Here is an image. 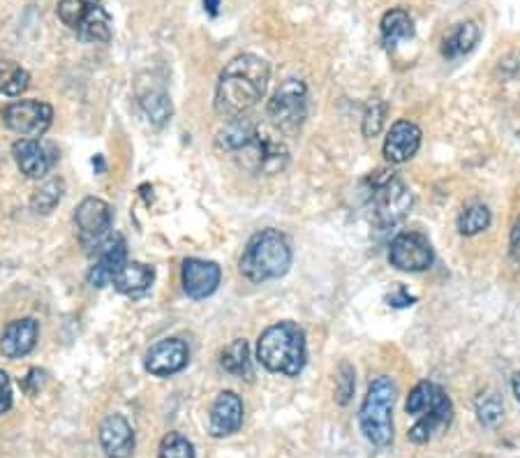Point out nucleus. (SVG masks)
Here are the masks:
<instances>
[{"label": "nucleus", "instance_id": "ddd939ff", "mask_svg": "<svg viewBox=\"0 0 520 458\" xmlns=\"http://www.w3.org/2000/svg\"><path fill=\"white\" fill-rule=\"evenodd\" d=\"M128 262V246L121 234H109L98 248L93 250V264L88 269V285L107 287L114 283L116 273Z\"/></svg>", "mask_w": 520, "mask_h": 458}, {"label": "nucleus", "instance_id": "6e6552de", "mask_svg": "<svg viewBox=\"0 0 520 458\" xmlns=\"http://www.w3.org/2000/svg\"><path fill=\"white\" fill-rule=\"evenodd\" d=\"M56 14L79 40L93 44L111 40V17L102 0H58Z\"/></svg>", "mask_w": 520, "mask_h": 458}, {"label": "nucleus", "instance_id": "e433bc0d", "mask_svg": "<svg viewBox=\"0 0 520 458\" xmlns=\"http://www.w3.org/2000/svg\"><path fill=\"white\" fill-rule=\"evenodd\" d=\"M202 3H204V10L211 14V17H218L222 0H202Z\"/></svg>", "mask_w": 520, "mask_h": 458}, {"label": "nucleus", "instance_id": "6ab92c4d", "mask_svg": "<svg viewBox=\"0 0 520 458\" xmlns=\"http://www.w3.org/2000/svg\"><path fill=\"white\" fill-rule=\"evenodd\" d=\"M421 146V128L412 121H396L384 139V158L393 165L412 160Z\"/></svg>", "mask_w": 520, "mask_h": 458}, {"label": "nucleus", "instance_id": "f03ea898", "mask_svg": "<svg viewBox=\"0 0 520 458\" xmlns=\"http://www.w3.org/2000/svg\"><path fill=\"white\" fill-rule=\"evenodd\" d=\"M220 151L234 155L243 169L252 174H276L285 169L289 160L287 146L252 123L250 118H234L215 137Z\"/></svg>", "mask_w": 520, "mask_h": 458}, {"label": "nucleus", "instance_id": "5701e85b", "mask_svg": "<svg viewBox=\"0 0 520 458\" xmlns=\"http://www.w3.org/2000/svg\"><path fill=\"white\" fill-rule=\"evenodd\" d=\"M481 38L479 26L474 21H465V24H458L453 31L444 38L442 42V56L449 58V61H456V58H463L470 54V51L477 47Z\"/></svg>", "mask_w": 520, "mask_h": 458}, {"label": "nucleus", "instance_id": "7ed1b4c3", "mask_svg": "<svg viewBox=\"0 0 520 458\" xmlns=\"http://www.w3.org/2000/svg\"><path fill=\"white\" fill-rule=\"evenodd\" d=\"M257 359L266 371L296 378L308 359L306 331L296 322H278L259 336Z\"/></svg>", "mask_w": 520, "mask_h": 458}, {"label": "nucleus", "instance_id": "dca6fc26", "mask_svg": "<svg viewBox=\"0 0 520 458\" xmlns=\"http://www.w3.org/2000/svg\"><path fill=\"white\" fill-rule=\"evenodd\" d=\"M243 401L234 391H222L208 412V431L213 438H227L243 426Z\"/></svg>", "mask_w": 520, "mask_h": 458}, {"label": "nucleus", "instance_id": "58836bf2", "mask_svg": "<svg viewBox=\"0 0 520 458\" xmlns=\"http://www.w3.org/2000/svg\"><path fill=\"white\" fill-rule=\"evenodd\" d=\"M511 389H514V396H516V401L520 403V373L516 375L514 382H511Z\"/></svg>", "mask_w": 520, "mask_h": 458}, {"label": "nucleus", "instance_id": "bb28decb", "mask_svg": "<svg viewBox=\"0 0 520 458\" xmlns=\"http://www.w3.org/2000/svg\"><path fill=\"white\" fill-rule=\"evenodd\" d=\"M63 195H65V181L63 179H49L47 183H42V186L33 192L31 209L35 213H42V216H47V213H51L58 204H61Z\"/></svg>", "mask_w": 520, "mask_h": 458}, {"label": "nucleus", "instance_id": "a878e982", "mask_svg": "<svg viewBox=\"0 0 520 458\" xmlns=\"http://www.w3.org/2000/svg\"><path fill=\"white\" fill-rule=\"evenodd\" d=\"M31 84V75L28 70L21 68L19 63L10 61V58H0V93L17 98Z\"/></svg>", "mask_w": 520, "mask_h": 458}, {"label": "nucleus", "instance_id": "0eeeda50", "mask_svg": "<svg viewBox=\"0 0 520 458\" xmlns=\"http://www.w3.org/2000/svg\"><path fill=\"white\" fill-rule=\"evenodd\" d=\"M398 387L386 375L370 382L368 394L359 410L361 433L375 447H389L393 442V403H396Z\"/></svg>", "mask_w": 520, "mask_h": 458}, {"label": "nucleus", "instance_id": "f3484780", "mask_svg": "<svg viewBox=\"0 0 520 458\" xmlns=\"http://www.w3.org/2000/svg\"><path fill=\"white\" fill-rule=\"evenodd\" d=\"M12 155L17 160L21 174L28 176V179H44L56 162V155L40 139H17L12 144Z\"/></svg>", "mask_w": 520, "mask_h": 458}, {"label": "nucleus", "instance_id": "473e14b6", "mask_svg": "<svg viewBox=\"0 0 520 458\" xmlns=\"http://www.w3.org/2000/svg\"><path fill=\"white\" fill-rule=\"evenodd\" d=\"M44 378H47V375H44V371H40V368H31L26 378L21 380V387H24V391H26L28 396H35L37 391L42 389Z\"/></svg>", "mask_w": 520, "mask_h": 458}, {"label": "nucleus", "instance_id": "b1692460", "mask_svg": "<svg viewBox=\"0 0 520 458\" xmlns=\"http://www.w3.org/2000/svg\"><path fill=\"white\" fill-rule=\"evenodd\" d=\"M139 107L155 128H162V125H167L169 118H172V100H169L165 88L160 86L144 88V91L139 93Z\"/></svg>", "mask_w": 520, "mask_h": 458}, {"label": "nucleus", "instance_id": "39448f33", "mask_svg": "<svg viewBox=\"0 0 520 458\" xmlns=\"http://www.w3.org/2000/svg\"><path fill=\"white\" fill-rule=\"evenodd\" d=\"M407 415L414 417V426L407 433L414 445H426L437 433L447 431L453 421V405L444 389L435 382H419L410 391L405 403Z\"/></svg>", "mask_w": 520, "mask_h": 458}, {"label": "nucleus", "instance_id": "9d476101", "mask_svg": "<svg viewBox=\"0 0 520 458\" xmlns=\"http://www.w3.org/2000/svg\"><path fill=\"white\" fill-rule=\"evenodd\" d=\"M114 211L100 197H86L74 211V227H77L79 243L88 253H93L100 243L111 234Z\"/></svg>", "mask_w": 520, "mask_h": 458}, {"label": "nucleus", "instance_id": "393cba45", "mask_svg": "<svg viewBox=\"0 0 520 458\" xmlns=\"http://www.w3.org/2000/svg\"><path fill=\"white\" fill-rule=\"evenodd\" d=\"M222 371L232 375V378L252 380V359H250V345L243 338H236L232 345L225 347L220 357Z\"/></svg>", "mask_w": 520, "mask_h": 458}, {"label": "nucleus", "instance_id": "2f4dec72", "mask_svg": "<svg viewBox=\"0 0 520 458\" xmlns=\"http://www.w3.org/2000/svg\"><path fill=\"white\" fill-rule=\"evenodd\" d=\"M384 118H386V105L380 100H373V105L366 109V116H363V135L366 137H377L384 128Z\"/></svg>", "mask_w": 520, "mask_h": 458}, {"label": "nucleus", "instance_id": "4be33fe9", "mask_svg": "<svg viewBox=\"0 0 520 458\" xmlns=\"http://www.w3.org/2000/svg\"><path fill=\"white\" fill-rule=\"evenodd\" d=\"M380 31H382V44L386 49H396L400 42L412 40L414 21L410 17V12L403 10V7H393V10H389L382 17Z\"/></svg>", "mask_w": 520, "mask_h": 458}, {"label": "nucleus", "instance_id": "2eb2a0df", "mask_svg": "<svg viewBox=\"0 0 520 458\" xmlns=\"http://www.w3.org/2000/svg\"><path fill=\"white\" fill-rule=\"evenodd\" d=\"M222 278V271L215 262L208 260H199V257H188L183 262L181 269V283H183V292L188 294L190 299H206L218 290Z\"/></svg>", "mask_w": 520, "mask_h": 458}, {"label": "nucleus", "instance_id": "f257e3e1", "mask_svg": "<svg viewBox=\"0 0 520 458\" xmlns=\"http://www.w3.org/2000/svg\"><path fill=\"white\" fill-rule=\"evenodd\" d=\"M269 81L271 68L262 56L241 54L232 58L220 72L215 88V112L227 121L243 118L262 102Z\"/></svg>", "mask_w": 520, "mask_h": 458}, {"label": "nucleus", "instance_id": "7c9ffc66", "mask_svg": "<svg viewBox=\"0 0 520 458\" xmlns=\"http://www.w3.org/2000/svg\"><path fill=\"white\" fill-rule=\"evenodd\" d=\"M356 373L352 364H347V361H343L338 368V380H336V401L340 405H347L349 401H352L354 396V387H356Z\"/></svg>", "mask_w": 520, "mask_h": 458}, {"label": "nucleus", "instance_id": "423d86ee", "mask_svg": "<svg viewBox=\"0 0 520 458\" xmlns=\"http://www.w3.org/2000/svg\"><path fill=\"white\" fill-rule=\"evenodd\" d=\"M412 204L414 197L410 188L393 172L380 169L368 179V206L373 213V223L380 232L403 223Z\"/></svg>", "mask_w": 520, "mask_h": 458}, {"label": "nucleus", "instance_id": "4c0bfd02", "mask_svg": "<svg viewBox=\"0 0 520 458\" xmlns=\"http://www.w3.org/2000/svg\"><path fill=\"white\" fill-rule=\"evenodd\" d=\"M93 167H95V172H98V174L104 172V160H102V155H95V158H93Z\"/></svg>", "mask_w": 520, "mask_h": 458}, {"label": "nucleus", "instance_id": "4468645a", "mask_svg": "<svg viewBox=\"0 0 520 458\" xmlns=\"http://www.w3.org/2000/svg\"><path fill=\"white\" fill-rule=\"evenodd\" d=\"M190 361V347L181 338H162L148 347L144 354V368L155 378H169L181 373Z\"/></svg>", "mask_w": 520, "mask_h": 458}, {"label": "nucleus", "instance_id": "9b49d317", "mask_svg": "<svg viewBox=\"0 0 520 458\" xmlns=\"http://www.w3.org/2000/svg\"><path fill=\"white\" fill-rule=\"evenodd\" d=\"M54 109L42 100H17L3 109V123L17 135L37 139L51 128Z\"/></svg>", "mask_w": 520, "mask_h": 458}, {"label": "nucleus", "instance_id": "412c9836", "mask_svg": "<svg viewBox=\"0 0 520 458\" xmlns=\"http://www.w3.org/2000/svg\"><path fill=\"white\" fill-rule=\"evenodd\" d=\"M153 280H155L153 267L128 260L123 264V269L116 273L114 283L111 285H114L121 294H128V297H141V294L151 290Z\"/></svg>", "mask_w": 520, "mask_h": 458}, {"label": "nucleus", "instance_id": "c9c22d12", "mask_svg": "<svg viewBox=\"0 0 520 458\" xmlns=\"http://www.w3.org/2000/svg\"><path fill=\"white\" fill-rule=\"evenodd\" d=\"M511 257L520 262V218L516 220L514 229H511Z\"/></svg>", "mask_w": 520, "mask_h": 458}, {"label": "nucleus", "instance_id": "1a4fd4ad", "mask_svg": "<svg viewBox=\"0 0 520 458\" xmlns=\"http://www.w3.org/2000/svg\"><path fill=\"white\" fill-rule=\"evenodd\" d=\"M308 114V88L301 79H287L273 93L266 107V116L282 132H296Z\"/></svg>", "mask_w": 520, "mask_h": 458}, {"label": "nucleus", "instance_id": "a211bd4d", "mask_svg": "<svg viewBox=\"0 0 520 458\" xmlns=\"http://www.w3.org/2000/svg\"><path fill=\"white\" fill-rule=\"evenodd\" d=\"M37 336H40V327L33 317H21L5 327L3 336H0V352L5 359H21L31 354L37 345Z\"/></svg>", "mask_w": 520, "mask_h": 458}, {"label": "nucleus", "instance_id": "cd10ccee", "mask_svg": "<svg viewBox=\"0 0 520 458\" xmlns=\"http://www.w3.org/2000/svg\"><path fill=\"white\" fill-rule=\"evenodd\" d=\"M490 209L486 204H470L460 211L458 232L463 236H477L490 227Z\"/></svg>", "mask_w": 520, "mask_h": 458}, {"label": "nucleus", "instance_id": "20e7f679", "mask_svg": "<svg viewBox=\"0 0 520 458\" xmlns=\"http://www.w3.org/2000/svg\"><path fill=\"white\" fill-rule=\"evenodd\" d=\"M289 267H292V246L278 229H262L252 234L239 262L243 278H248L250 283L282 278Z\"/></svg>", "mask_w": 520, "mask_h": 458}, {"label": "nucleus", "instance_id": "aec40b11", "mask_svg": "<svg viewBox=\"0 0 520 458\" xmlns=\"http://www.w3.org/2000/svg\"><path fill=\"white\" fill-rule=\"evenodd\" d=\"M100 445L107 458H128L135 452V431L123 415H109L100 426Z\"/></svg>", "mask_w": 520, "mask_h": 458}, {"label": "nucleus", "instance_id": "c756f323", "mask_svg": "<svg viewBox=\"0 0 520 458\" xmlns=\"http://www.w3.org/2000/svg\"><path fill=\"white\" fill-rule=\"evenodd\" d=\"M477 417H479L481 424L488 426V428H493V426L500 424L502 417H504L502 398L497 396V394H493V391H490V394L479 396V401H477Z\"/></svg>", "mask_w": 520, "mask_h": 458}, {"label": "nucleus", "instance_id": "c85d7f7f", "mask_svg": "<svg viewBox=\"0 0 520 458\" xmlns=\"http://www.w3.org/2000/svg\"><path fill=\"white\" fill-rule=\"evenodd\" d=\"M158 458H195V445L181 433H167L160 442Z\"/></svg>", "mask_w": 520, "mask_h": 458}, {"label": "nucleus", "instance_id": "f704fd0d", "mask_svg": "<svg viewBox=\"0 0 520 458\" xmlns=\"http://www.w3.org/2000/svg\"><path fill=\"white\" fill-rule=\"evenodd\" d=\"M386 301H389V306H393V308H407V306H412L416 299L412 297V294H407L403 287H398L396 292L386 297Z\"/></svg>", "mask_w": 520, "mask_h": 458}, {"label": "nucleus", "instance_id": "72a5a7b5", "mask_svg": "<svg viewBox=\"0 0 520 458\" xmlns=\"http://www.w3.org/2000/svg\"><path fill=\"white\" fill-rule=\"evenodd\" d=\"M12 408V382L10 375L0 371V415H5Z\"/></svg>", "mask_w": 520, "mask_h": 458}, {"label": "nucleus", "instance_id": "f8f14e48", "mask_svg": "<svg viewBox=\"0 0 520 458\" xmlns=\"http://www.w3.org/2000/svg\"><path fill=\"white\" fill-rule=\"evenodd\" d=\"M389 262L393 269L405 273H419L433 267L435 253L426 236L419 232H403L391 241Z\"/></svg>", "mask_w": 520, "mask_h": 458}]
</instances>
